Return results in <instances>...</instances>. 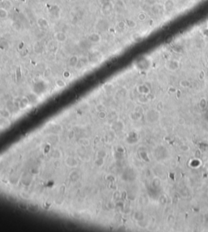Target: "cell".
<instances>
[{"mask_svg":"<svg viewBox=\"0 0 208 232\" xmlns=\"http://www.w3.org/2000/svg\"><path fill=\"white\" fill-rule=\"evenodd\" d=\"M180 85L184 88H186L189 85V82H188L187 80H182V81H180Z\"/></svg>","mask_w":208,"mask_h":232,"instance_id":"15","label":"cell"},{"mask_svg":"<svg viewBox=\"0 0 208 232\" xmlns=\"http://www.w3.org/2000/svg\"><path fill=\"white\" fill-rule=\"evenodd\" d=\"M109 1H112V0H99V3L101 4V5H103V4L107 3Z\"/></svg>","mask_w":208,"mask_h":232,"instance_id":"16","label":"cell"},{"mask_svg":"<svg viewBox=\"0 0 208 232\" xmlns=\"http://www.w3.org/2000/svg\"><path fill=\"white\" fill-rule=\"evenodd\" d=\"M0 73H1V70H0Z\"/></svg>","mask_w":208,"mask_h":232,"instance_id":"21","label":"cell"},{"mask_svg":"<svg viewBox=\"0 0 208 232\" xmlns=\"http://www.w3.org/2000/svg\"><path fill=\"white\" fill-rule=\"evenodd\" d=\"M33 49L35 52L37 53H41L42 51V46L41 45L39 42H36L34 43V46H33Z\"/></svg>","mask_w":208,"mask_h":232,"instance_id":"10","label":"cell"},{"mask_svg":"<svg viewBox=\"0 0 208 232\" xmlns=\"http://www.w3.org/2000/svg\"><path fill=\"white\" fill-rule=\"evenodd\" d=\"M204 75H205L204 71H202L201 72H200V74H199V78H200V80H202L203 78H204Z\"/></svg>","mask_w":208,"mask_h":232,"instance_id":"17","label":"cell"},{"mask_svg":"<svg viewBox=\"0 0 208 232\" xmlns=\"http://www.w3.org/2000/svg\"><path fill=\"white\" fill-rule=\"evenodd\" d=\"M126 23L125 21H119L117 23V27L119 29H125V28L126 27Z\"/></svg>","mask_w":208,"mask_h":232,"instance_id":"11","label":"cell"},{"mask_svg":"<svg viewBox=\"0 0 208 232\" xmlns=\"http://www.w3.org/2000/svg\"><path fill=\"white\" fill-rule=\"evenodd\" d=\"M13 26H14L15 29H16L17 31L20 30V29H21V24L19 23V22H15L14 24H13Z\"/></svg>","mask_w":208,"mask_h":232,"instance_id":"14","label":"cell"},{"mask_svg":"<svg viewBox=\"0 0 208 232\" xmlns=\"http://www.w3.org/2000/svg\"><path fill=\"white\" fill-rule=\"evenodd\" d=\"M88 39H89L91 42L99 43L102 40V37H101V35L99 33H91L89 36V37H88Z\"/></svg>","mask_w":208,"mask_h":232,"instance_id":"6","label":"cell"},{"mask_svg":"<svg viewBox=\"0 0 208 232\" xmlns=\"http://www.w3.org/2000/svg\"><path fill=\"white\" fill-rule=\"evenodd\" d=\"M54 37L56 39L57 42H61V43L65 42L68 39V37H67V35H66V33H64V32H62V31H58V32L55 33Z\"/></svg>","mask_w":208,"mask_h":232,"instance_id":"2","label":"cell"},{"mask_svg":"<svg viewBox=\"0 0 208 232\" xmlns=\"http://www.w3.org/2000/svg\"><path fill=\"white\" fill-rule=\"evenodd\" d=\"M125 23H126V25L129 27V29H134L137 27V23L132 19H127L125 20Z\"/></svg>","mask_w":208,"mask_h":232,"instance_id":"8","label":"cell"},{"mask_svg":"<svg viewBox=\"0 0 208 232\" xmlns=\"http://www.w3.org/2000/svg\"><path fill=\"white\" fill-rule=\"evenodd\" d=\"M68 63H69V65L71 67H72V68L76 67L77 65V63H78V58H77V56L73 55V56L71 57L70 59H69Z\"/></svg>","mask_w":208,"mask_h":232,"instance_id":"7","label":"cell"},{"mask_svg":"<svg viewBox=\"0 0 208 232\" xmlns=\"http://www.w3.org/2000/svg\"><path fill=\"white\" fill-rule=\"evenodd\" d=\"M166 68L170 71H175L179 68V62L175 60L168 61L166 63Z\"/></svg>","mask_w":208,"mask_h":232,"instance_id":"4","label":"cell"},{"mask_svg":"<svg viewBox=\"0 0 208 232\" xmlns=\"http://www.w3.org/2000/svg\"><path fill=\"white\" fill-rule=\"evenodd\" d=\"M49 11H50V13H51V15L53 17L56 18V19H59V18L60 17L61 10H60L59 7H58L57 5H53V6H51V7H50Z\"/></svg>","mask_w":208,"mask_h":232,"instance_id":"3","label":"cell"},{"mask_svg":"<svg viewBox=\"0 0 208 232\" xmlns=\"http://www.w3.org/2000/svg\"><path fill=\"white\" fill-rule=\"evenodd\" d=\"M101 11L103 15L107 16L109 14L112 13V11H113L114 9V4L112 3V1H109L107 3H106L103 5H101Z\"/></svg>","mask_w":208,"mask_h":232,"instance_id":"1","label":"cell"},{"mask_svg":"<svg viewBox=\"0 0 208 232\" xmlns=\"http://www.w3.org/2000/svg\"><path fill=\"white\" fill-rule=\"evenodd\" d=\"M145 18H146V16H145V13L143 12H141L138 14V20H141V21H143L145 20Z\"/></svg>","mask_w":208,"mask_h":232,"instance_id":"13","label":"cell"},{"mask_svg":"<svg viewBox=\"0 0 208 232\" xmlns=\"http://www.w3.org/2000/svg\"><path fill=\"white\" fill-rule=\"evenodd\" d=\"M37 24L41 29H47L49 27V22L43 17H40L37 20Z\"/></svg>","mask_w":208,"mask_h":232,"instance_id":"5","label":"cell"},{"mask_svg":"<svg viewBox=\"0 0 208 232\" xmlns=\"http://www.w3.org/2000/svg\"><path fill=\"white\" fill-rule=\"evenodd\" d=\"M56 85L58 86V87H59V88H63V87H65L66 86V84H65V82L64 81V80H58L56 81Z\"/></svg>","mask_w":208,"mask_h":232,"instance_id":"12","label":"cell"},{"mask_svg":"<svg viewBox=\"0 0 208 232\" xmlns=\"http://www.w3.org/2000/svg\"><path fill=\"white\" fill-rule=\"evenodd\" d=\"M8 16L7 10L4 7H0V19H6Z\"/></svg>","mask_w":208,"mask_h":232,"instance_id":"9","label":"cell"},{"mask_svg":"<svg viewBox=\"0 0 208 232\" xmlns=\"http://www.w3.org/2000/svg\"><path fill=\"white\" fill-rule=\"evenodd\" d=\"M207 60H208V54H207Z\"/></svg>","mask_w":208,"mask_h":232,"instance_id":"19","label":"cell"},{"mask_svg":"<svg viewBox=\"0 0 208 232\" xmlns=\"http://www.w3.org/2000/svg\"><path fill=\"white\" fill-rule=\"evenodd\" d=\"M43 1H45V2H48L49 0H43Z\"/></svg>","mask_w":208,"mask_h":232,"instance_id":"18","label":"cell"},{"mask_svg":"<svg viewBox=\"0 0 208 232\" xmlns=\"http://www.w3.org/2000/svg\"><path fill=\"white\" fill-rule=\"evenodd\" d=\"M35 1H40V0H35Z\"/></svg>","mask_w":208,"mask_h":232,"instance_id":"20","label":"cell"}]
</instances>
